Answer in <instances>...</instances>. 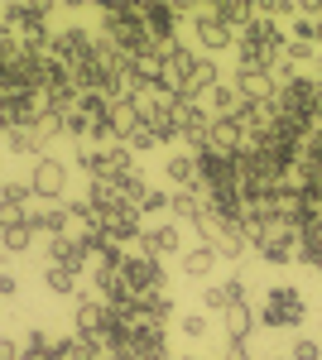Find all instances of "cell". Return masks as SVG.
I'll list each match as a JSON object with an SVG mask.
<instances>
[{"label":"cell","instance_id":"1","mask_svg":"<svg viewBox=\"0 0 322 360\" xmlns=\"http://www.w3.org/2000/svg\"><path fill=\"white\" fill-rule=\"evenodd\" d=\"M260 322L265 327H303L308 322V303H303V293H298L294 283H274L265 293V307H260Z\"/></svg>","mask_w":322,"mask_h":360},{"label":"cell","instance_id":"2","mask_svg":"<svg viewBox=\"0 0 322 360\" xmlns=\"http://www.w3.org/2000/svg\"><path fill=\"white\" fill-rule=\"evenodd\" d=\"M188 20H192L197 53L202 58H216V53H226V49H236V29H226L216 20V5H188Z\"/></svg>","mask_w":322,"mask_h":360},{"label":"cell","instance_id":"3","mask_svg":"<svg viewBox=\"0 0 322 360\" xmlns=\"http://www.w3.org/2000/svg\"><path fill=\"white\" fill-rule=\"evenodd\" d=\"M49 5H5L0 10V29L15 39H44L49 34Z\"/></svg>","mask_w":322,"mask_h":360},{"label":"cell","instance_id":"4","mask_svg":"<svg viewBox=\"0 0 322 360\" xmlns=\"http://www.w3.org/2000/svg\"><path fill=\"white\" fill-rule=\"evenodd\" d=\"M120 278H125V288H130L135 298L163 293V264L149 259V255H125V259H120Z\"/></svg>","mask_w":322,"mask_h":360},{"label":"cell","instance_id":"5","mask_svg":"<svg viewBox=\"0 0 322 360\" xmlns=\"http://www.w3.org/2000/svg\"><path fill=\"white\" fill-rule=\"evenodd\" d=\"M260 259L265 264H294L298 259V231L294 226H265V236H260Z\"/></svg>","mask_w":322,"mask_h":360},{"label":"cell","instance_id":"6","mask_svg":"<svg viewBox=\"0 0 322 360\" xmlns=\"http://www.w3.org/2000/svg\"><path fill=\"white\" fill-rule=\"evenodd\" d=\"M207 135H212V115L202 111L197 101H178V139L192 144V154L207 149Z\"/></svg>","mask_w":322,"mask_h":360},{"label":"cell","instance_id":"7","mask_svg":"<svg viewBox=\"0 0 322 360\" xmlns=\"http://www.w3.org/2000/svg\"><path fill=\"white\" fill-rule=\"evenodd\" d=\"M216 82H221L216 58H202V53H197V63L188 68V77H183V86H178V101H202V96H207Z\"/></svg>","mask_w":322,"mask_h":360},{"label":"cell","instance_id":"8","mask_svg":"<svg viewBox=\"0 0 322 360\" xmlns=\"http://www.w3.org/2000/svg\"><path fill=\"white\" fill-rule=\"evenodd\" d=\"M236 96H241V106H265V101H274L279 96V82L269 77V72H245V68H236Z\"/></svg>","mask_w":322,"mask_h":360},{"label":"cell","instance_id":"9","mask_svg":"<svg viewBox=\"0 0 322 360\" xmlns=\"http://www.w3.org/2000/svg\"><path fill=\"white\" fill-rule=\"evenodd\" d=\"M178 250H183V236H178V226H173V221L144 226V236H140V255L163 259V255H178Z\"/></svg>","mask_w":322,"mask_h":360},{"label":"cell","instance_id":"10","mask_svg":"<svg viewBox=\"0 0 322 360\" xmlns=\"http://www.w3.org/2000/svg\"><path fill=\"white\" fill-rule=\"evenodd\" d=\"M63 183H68V164H58V159H34V178H29V188H34V197H49L54 202L58 193H63Z\"/></svg>","mask_w":322,"mask_h":360},{"label":"cell","instance_id":"11","mask_svg":"<svg viewBox=\"0 0 322 360\" xmlns=\"http://www.w3.org/2000/svg\"><path fill=\"white\" fill-rule=\"evenodd\" d=\"M87 245H82V236L73 240V236H54L49 240V264H58V269H68V274H82L87 269Z\"/></svg>","mask_w":322,"mask_h":360},{"label":"cell","instance_id":"12","mask_svg":"<svg viewBox=\"0 0 322 360\" xmlns=\"http://www.w3.org/2000/svg\"><path fill=\"white\" fill-rule=\"evenodd\" d=\"M73 332L82 336V341H92V336H106V303L101 298H82L78 312H73Z\"/></svg>","mask_w":322,"mask_h":360},{"label":"cell","instance_id":"13","mask_svg":"<svg viewBox=\"0 0 322 360\" xmlns=\"http://www.w3.org/2000/svg\"><path fill=\"white\" fill-rule=\"evenodd\" d=\"M207 149H212V154H221V159H236V154H245V130H241V120H212Z\"/></svg>","mask_w":322,"mask_h":360},{"label":"cell","instance_id":"14","mask_svg":"<svg viewBox=\"0 0 322 360\" xmlns=\"http://www.w3.org/2000/svg\"><path fill=\"white\" fill-rule=\"evenodd\" d=\"M101 226H106V236H111V245H130V240H140L144 236V221H140V212L135 207H120V212H111V217H101Z\"/></svg>","mask_w":322,"mask_h":360},{"label":"cell","instance_id":"15","mask_svg":"<svg viewBox=\"0 0 322 360\" xmlns=\"http://www.w3.org/2000/svg\"><path fill=\"white\" fill-rule=\"evenodd\" d=\"M68 221H73V217H68V207H58V202H44V207L29 212L34 236H49V240H54V236H68Z\"/></svg>","mask_w":322,"mask_h":360},{"label":"cell","instance_id":"16","mask_svg":"<svg viewBox=\"0 0 322 360\" xmlns=\"http://www.w3.org/2000/svg\"><path fill=\"white\" fill-rule=\"evenodd\" d=\"M202 111L212 115V120H236L241 115V96H236V86H226V82H216L202 101H197Z\"/></svg>","mask_w":322,"mask_h":360},{"label":"cell","instance_id":"17","mask_svg":"<svg viewBox=\"0 0 322 360\" xmlns=\"http://www.w3.org/2000/svg\"><path fill=\"white\" fill-rule=\"evenodd\" d=\"M163 178H168L178 193H197V154H168Z\"/></svg>","mask_w":322,"mask_h":360},{"label":"cell","instance_id":"18","mask_svg":"<svg viewBox=\"0 0 322 360\" xmlns=\"http://www.w3.org/2000/svg\"><path fill=\"white\" fill-rule=\"evenodd\" d=\"M135 312H140V327H159L173 317V298L168 293H144V298H135Z\"/></svg>","mask_w":322,"mask_h":360},{"label":"cell","instance_id":"19","mask_svg":"<svg viewBox=\"0 0 322 360\" xmlns=\"http://www.w3.org/2000/svg\"><path fill=\"white\" fill-rule=\"evenodd\" d=\"M44 144H49V139L39 135L34 125H15V130H5V149H10L15 159H25V154H34V159H44Z\"/></svg>","mask_w":322,"mask_h":360},{"label":"cell","instance_id":"20","mask_svg":"<svg viewBox=\"0 0 322 360\" xmlns=\"http://www.w3.org/2000/svg\"><path fill=\"white\" fill-rule=\"evenodd\" d=\"M221 322H226V346H245V336L255 332V312L250 307H226L221 312Z\"/></svg>","mask_w":322,"mask_h":360},{"label":"cell","instance_id":"21","mask_svg":"<svg viewBox=\"0 0 322 360\" xmlns=\"http://www.w3.org/2000/svg\"><path fill=\"white\" fill-rule=\"evenodd\" d=\"M168 217H173V221H202V217H207V202H202V193H173L168 197Z\"/></svg>","mask_w":322,"mask_h":360},{"label":"cell","instance_id":"22","mask_svg":"<svg viewBox=\"0 0 322 360\" xmlns=\"http://www.w3.org/2000/svg\"><path fill=\"white\" fill-rule=\"evenodd\" d=\"M216 264H221V255H216L212 245H192L188 255H183V274L188 278H207Z\"/></svg>","mask_w":322,"mask_h":360},{"label":"cell","instance_id":"23","mask_svg":"<svg viewBox=\"0 0 322 360\" xmlns=\"http://www.w3.org/2000/svg\"><path fill=\"white\" fill-rule=\"evenodd\" d=\"M44 288H49L54 298H73V293H78V274H68V269H58V264H44Z\"/></svg>","mask_w":322,"mask_h":360},{"label":"cell","instance_id":"24","mask_svg":"<svg viewBox=\"0 0 322 360\" xmlns=\"http://www.w3.org/2000/svg\"><path fill=\"white\" fill-rule=\"evenodd\" d=\"M116 188H120V197H125V207H135V212H140V202H144V193H149L140 168H130L125 178H116Z\"/></svg>","mask_w":322,"mask_h":360},{"label":"cell","instance_id":"25","mask_svg":"<svg viewBox=\"0 0 322 360\" xmlns=\"http://www.w3.org/2000/svg\"><path fill=\"white\" fill-rule=\"evenodd\" d=\"M284 63H289V68H318L322 58H318V49H313V44L289 39V44H284Z\"/></svg>","mask_w":322,"mask_h":360},{"label":"cell","instance_id":"26","mask_svg":"<svg viewBox=\"0 0 322 360\" xmlns=\"http://www.w3.org/2000/svg\"><path fill=\"white\" fill-rule=\"evenodd\" d=\"M0 245L10 250V255H20V250L34 245V226H29V217L20 226H10V231H0Z\"/></svg>","mask_w":322,"mask_h":360},{"label":"cell","instance_id":"27","mask_svg":"<svg viewBox=\"0 0 322 360\" xmlns=\"http://www.w3.org/2000/svg\"><path fill=\"white\" fill-rule=\"evenodd\" d=\"M163 139L154 135V130H144V125H135L130 135H125V149H130V154H149V149H159Z\"/></svg>","mask_w":322,"mask_h":360},{"label":"cell","instance_id":"28","mask_svg":"<svg viewBox=\"0 0 322 360\" xmlns=\"http://www.w3.org/2000/svg\"><path fill=\"white\" fill-rule=\"evenodd\" d=\"M0 197H5V202H15L20 212H34V188H29V183H5Z\"/></svg>","mask_w":322,"mask_h":360},{"label":"cell","instance_id":"29","mask_svg":"<svg viewBox=\"0 0 322 360\" xmlns=\"http://www.w3.org/2000/svg\"><path fill=\"white\" fill-rule=\"evenodd\" d=\"M168 197H173V193L149 188V193H144V202H140V217H168Z\"/></svg>","mask_w":322,"mask_h":360},{"label":"cell","instance_id":"30","mask_svg":"<svg viewBox=\"0 0 322 360\" xmlns=\"http://www.w3.org/2000/svg\"><path fill=\"white\" fill-rule=\"evenodd\" d=\"M289 360H322V341H318V336H294Z\"/></svg>","mask_w":322,"mask_h":360},{"label":"cell","instance_id":"31","mask_svg":"<svg viewBox=\"0 0 322 360\" xmlns=\"http://www.w3.org/2000/svg\"><path fill=\"white\" fill-rule=\"evenodd\" d=\"M63 135H78V139H92V120H87V115H82L78 106H73V111L63 115Z\"/></svg>","mask_w":322,"mask_h":360},{"label":"cell","instance_id":"32","mask_svg":"<svg viewBox=\"0 0 322 360\" xmlns=\"http://www.w3.org/2000/svg\"><path fill=\"white\" fill-rule=\"evenodd\" d=\"M68 217H73V221H82V231H92V226L101 221V217H97V207H92L87 197H82V202H68Z\"/></svg>","mask_w":322,"mask_h":360},{"label":"cell","instance_id":"33","mask_svg":"<svg viewBox=\"0 0 322 360\" xmlns=\"http://www.w3.org/2000/svg\"><path fill=\"white\" fill-rule=\"evenodd\" d=\"M178 332L188 336V341H202V336H207V312H188V317L178 322Z\"/></svg>","mask_w":322,"mask_h":360},{"label":"cell","instance_id":"34","mask_svg":"<svg viewBox=\"0 0 322 360\" xmlns=\"http://www.w3.org/2000/svg\"><path fill=\"white\" fill-rule=\"evenodd\" d=\"M226 288H221V283H216V288H207V293H202V312H226Z\"/></svg>","mask_w":322,"mask_h":360},{"label":"cell","instance_id":"35","mask_svg":"<svg viewBox=\"0 0 322 360\" xmlns=\"http://www.w3.org/2000/svg\"><path fill=\"white\" fill-rule=\"evenodd\" d=\"M25 217H29V212H20L15 202H5V197H0V231H10V226H20Z\"/></svg>","mask_w":322,"mask_h":360},{"label":"cell","instance_id":"36","mask_svg":"<svg viewBox=\"0 0 322 360\" xmlns=\"http://www.w3.org/2000/svg\"><path fill=\"white\" fill-rule=\"evenodd\" d=\"M221 288H226V303H231V307H241V303H245V274L226 278V283H221Z\"/></svg>","mask_w":322,"mask_h":360},{"label":"cell","instance_id":"37","mask_svg":"<svg viewBox=\"0 0 322 360\" xmlns=\"http://www.w3.org/2000/svg\"><path fill=\"white\" fill-rule=\"evenodd\" d=\"M0 298H20V278L15 274H0Z\"/></svg>","mask_w":322,"mask_h":360},{"label":"cell","instance_id":"38","mask_svg":"<svg viewBox=\"0 0 322 360\" xmlns=\"http://www.w3.org/2000/svg\"><path fill=\"white\" fill-rule=\"evenodd\" d=\"M25 346H15V336H0V360H20Z\"/></svg>","mask_w":322,"mask_h":360},{"label":"cell","instance_id":"39","mask_svg":"<svg viewBox=\"0 0 322 360\" xmlns=\"http://www.w3.org/2000/svg\"><path fill=\"white\" fill-rule=\"evenodd\" d=\"M221 360H250V351H245V346H226V356Z\"/></svg>","mask_w":322,"mask_h":360},{"label":"cell","instance_id":"40","mask_svg":"<svg viewBox=\"0 0 322 360\" xmlns=\"http://www.w3.org/2000/svg\"><path fill=\"white\" fill-rule=\"evenodd\" d=\"M318 115H322V72H318Z\"/></svg>","mask_w":322,"mask_h":360},{"label":"cell","instance_id":"41","mask_svg":"<svg viewBox=\"0 0 322 360\" xmlns=\"http://www.w3.org/2000/svg\"><path fill=\"white\" fill-rule=\"evenodd\" d=\"M274 360H289V356H274Z\"/></svg>","mask_w":322,"mask_h":360},{"label":"cell","instance_id":"42","mask_svg":"<svg viewBox=\"0 0 322 360\" xmlns=\"http://www.w3.org/2000/svg\"><path fill=\"white\" fill-rule=\"evenodd\" d=\"M318 278H322V264H318Z\"/></svg>","mask_w":322,"mask_h":360},{"label":"cell","instance_id":"43","mask_svg":"<svg viewBox=\"0 0 322 360\" xmlns=\"http://www.w3.org/2000/svg\"><path fill=\"white\" fill-rule=\"evenodd\" d=\"M101 360H116V356H101Z\"/></svg>","mask_w":322,"mask_h":360},{"label":"cell","instance_id":"44","mask_svg":"<svg viewBox=\"0 0 322 360\" xmlns=\"http://www.w3.org/2000/svg\"><path fill=\"white\" fill-rule=\"evenodd\" d=\"M0 39H5V29H0Z\"/></svg>","mask_w":322,"mask_h":360}]
</instances>
